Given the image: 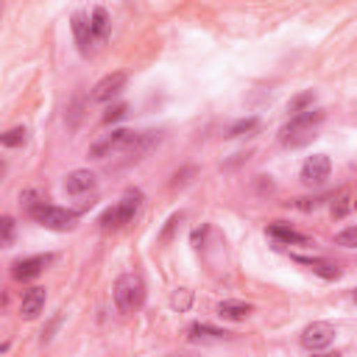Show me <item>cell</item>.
Instances as JSON below:
<instances>
[{"instance_id":"cell-21","label":"cell","mask_w":357,"mask_h":357,"mask_svg":"<svg viewBox=\"0 0 357 357\" xmlns=\"http://www.w3.org/2000/svg\"><path fill=\"white\" fill-rule=\"evenodd\" d=\"M335 243L343 245V248H357V226H346L343 231H337Z\"/></svg>"},{"instance_id":"cell-16","label":"cell","mask_w":357,"mask_h":357,"mask_svg":"<svg viewBox=\"0 0 357 357\" xmlns=\"http://www.w3.org/2000/svg\"><path fill=\"white\" fill-rule=\"evenodd\" d=\"M218 315H220V318H226V321H243V318H248V315H251V304L226 298V301H220V304H218Z\"/></svg>"},{"instance_id":"cell-6","label":"cell","mask_w":357,"mask_h":357,"mask_svg":"<svg viewBox=\"0 0 357 357\" xmlns=\"http://www.w3.org/2000/svg\"><path fill=\"white\" fill-rule=\"evenodd\" d=\"M332 337H335V326H332V324H326V321H312V324L304 326V332H301V346L315 354V351H324V349L332 343Z\"/></svg>"},{"instance_id":"cell-1","label":"cell","mask_w":357,"mask_h":357,"mask_svg":"<svg viewBox=\"0 0 357 357\" xmlns=\"http://www.w3.org/2000/svg\"><path fill=\"white\" fill-rule=\"evenodd\" d=\"M324 109H307V112H301V114H293L290 117V123L282 128V134H279V139H282V145H290V148H298V145H304V142H310L315 134V128L324 123Z\"/></svg>"},{"instance_id":"cell-15","label":"cell","mask_w":357,"mask_h":357,"mask_svg":"<svg viewBox=\"0 0 357 357\" xmlns=\"http://www.w3.org/2000/svg\"><path fill=\"white\" fill-rule=\"evenodd\" d=\"M190 340H226L229 337V332L226 329H218V326H212V324H204V321H195V324H190Z\"/></svg>"},{"instance_id":"cell-13","label":"cell","mask_w":357,"mask_h":357,"mask_svg":"<svg viewBox=\"0 0 357 357\" xmlns=\"http://www.w3.org/2000/svg\"><path fill=\"white\" fill-rule=\"evenodd\" d=\"M268 234H271L276 243H282V245H290V243L304 245V243H310L307 234H301V231H296V229H290V226H284V223H273V226H268Z\"/></svg>"},{"instance_id":"cell-26","label":"cell","mask_w":357,"mask_h":357,"mask_svg":"<svg viewBox=\"0 0 357 357\" xmlns=\"http://www.w3.org/2000/svg\"><path fill=\"white\" fill-rule=\"evenodd\" d=\"M354 206H357V201H354Z\"/></svg>"},{"instance_id":"cell-5","label":"cell","mask_w":357,"mask_h":357,"mask_svg":"<svg viewBox=\"0 0 357 357\" xmlns=\"http://www.w3.org/2000/svg\"><path fill=\"white\" fill-rule=\"evenodd\" d=\"M137 139H139L137 131H131V128H114L112 134L100 137V139L89 148V156H92V159H106V156H112V153H117V151L134 148Z\"/></svg>"},{"instance_id":"cell-3","label":"cell","mask_w":357,"mask_h":357,"mask_svg":"<svg viewBox=\"0 0 357 357\" xmlns=\"http://www.w3.org/2000/svg\"><path fill=\"white\" fill-rule=\"evenodd\" d=\"M142 190H126L123 192V198L114 204V206H109L100 218H98V223H100V229L103 231H109V229H123L126 223H131L134 220V215L139 212V206H142Z\"/></svg>"},{"instance_id":"cell-7","label":"cell","mask_w":357,"mask_h":357,"mask_svg":"<svg viewBox=\"0 0 357 357\" xmlns=\"http://www.w3.org/2000/svg\"><path fill=\"white\" fill-rule=\"evenodd\" d=\"M332 173V162L326 153H312L301 165V181L304 184H324Z\"/></svg>"},{"instance_id":"cell-23","label":"cell","mask_w":357,"mask_h":357,"mask_svg":"<svg viewBox=\"0 0 357 357\" xmlns=\"http://www.w3.org/2000/svg\"><path fill=\"white\" fill-rule=\"evenodd\" d=\"M126 114V103H120V106H114V109H109L106 114H103V123H114V120H120Z\"/></svg>"},{"instance_id":"cell-8","label":"cell","mask_w":357,"mask_h":357,"mask_svg":"<svg viewBox=\"0 0 357 357\" xmlns=\"http://www.w3.org/2000/svg\"><path fill=\"white\" fill-rule=\"evenodd\" d=\"M53 262V254H36V257H25V259H17L14 268H11V276L20 279V282H28V279H36L47 265Z\"/></svg>"},{"instance_id":"cell-11","label":"cell","mask_w":357,"mask_h":357,"mask_svg":"<svg viewBox=\"0 0 357 357\" xmlns=\"http://www.w3.org/2000/svg\"><path fill=\"white\" fill-rule=\"evenodd\" d=\"M95 184H98V178H95V173H89V170H73V173L64 178V190H67L70 195H84V192L95 190Z\"/></svg>"},{"instance_id":"cell-20","label":"cell","mask_w":357,"mask_h":357,"mask_svg":"<svg viewBox=\"0 0 357 357\" xmlns=\"http://www.w3.org/2000/svg\"><path fill=\"white\" fill-rule=\"evenodd\" d=\"M254 128H257V117H245V120L231 123L229 131H226V137H243V134H251Z\"/></svg>"},{"instance_id":"cell-18","label":"cell","mask_w":357,"mask_h":357,"mask_svg":"<svg viewBox=\"0 0 357 357\" xmlns=\"http://www.w3.org/2000/svg\"><path fill=\"white\" fill-rule=\"evenodd\" d=\"M25 139H28V128L25 126H17V128H8L0 137V145L3 148H20V145H25Z\"/></svg>"},{"instance_id":"cell-19","label":"cell","mask_w":357,"mask_h":357,"mask_svg":"<svg viewBox=\"0 0 357 357\" xmlns=\"http://www.w3.org/2000/svg\"><path fill=\"white\" fill-rule=\"evenodd\" d=\"M312 103H315V92H312V89H307V92L296 95V98L287 103V112H293V114H301V112L312 109Z\"/></svg>"},{"instance_id":"cell-9","label":"cell","mask_w":357,"mask_h":357,"mask_svg":"<svg viewBox=\"0 0 357 357\" xmlns=\"http://www.w3.org/2000/svg\"><path fill=\"white\" fill-rule=\"evenodd\" d=\"M123 86H126V73H109L92 86V100L95 103H106V100L117 98L123 92Z\"/></svg>"},{"instance_id":"cell-22","label":"cell","mask_w":357,"mask_h":357,"mask_svg":"<svg viewBox=\"0 0 357 357\" xmlns=\"http://www.w3.org/2000/svg\"><path fill=\"white\" fill-rule=\"evenodd\" d=\"M0 240H3V245H11V240H14V218H8V215L0 218Z\"/></svg>"},{"instance_id":"cell-12","label":"cell","mask_w":357,"mask_h":357,"mask_svg":"<svg viewBox=\"0 0 357 357\" xmlns=\"http://www.w3.org/2000/svg\"><path fill=\"white\" fill-rule=\"evenodd\" d=\"M73 33H75V42H78V47H81V53H89V47H92V42H95V36H92V22H89V17L86 14H73Z\"/></svg>"},{"instance_id":"cell-10","label":"cell","mask_w":357,"mask_h":357,"mask_svg":"<svg viewBox=\"0 0 357 357\" xmlns=\"http://www.w3.org/2000/svg\"><path fill=\"white\" fill-rule=\"evenodd\" d=\"M45 298H47V290L45 287H28L22 293V298H20V315L25 321L36 318L42 312V307H45Z\"/></svg>"},{"instance_id":"cell-14","label":"cell","mask_w":357,"mask_h":357,"mask_svg":"<svg viewBox=\"0 0 357 357\" xmlns=\"http://www.w3.org/2000/svg\"><path fill=\"white\" fill-rule=\"evenodd\" d=\"M296 262H301V265H307L312 273H318L321 279H337L340 276V268L337 265H332V262H326V259H318V257H296Z\"/></svg>"},{"instance_id":"cell-25","label":"cell","mask_w":357,"mask_h":357,"mask_svg":"<svg viewBox=\"0 0 357 357\" xmlns=\"http://www.w3.org/2000/svg\"><path fill=\"white\" fill-rule=\"evenodd\" d=\"M351 298H354V301H357V287H354V293H351Z\"/></svg>"},{"instance_id":"cell-4","label":"cell","mask_w":357,"mask_h":357,"mask_svg":"<svg viewBox=\"0 0 357 357\" xmlns=\"http://www.w3.org/2000/svg\"><path fill=\"white\" fill-rule=\"evenodd\" d=\"M28 212L36 223H42L45 229H53V231H70L75 223H78V215L70 212V209H61V206H53V204H28Z\"/></svg>"},{"instance_id":"cell-24","label":"cell","mask_w":357,"mask_h":357,"mask_svg":"<svg viewBox=\"0 0 357 357\" xmlns=\"http://www.w3.org/2000/svg\"><path fill=\"white\" fill-rule=\"evenodd\" d=\"M312 357H340V354L337 351H315Z\"/></svg>"},{"instance_id":"cell-2","label":"cell","mask_w":357,"mask_h":357,"mask_svg":"<svg viewBox=\"0 0 357 357\" xmlns=\"http://www.w3.org/2000/svg\"><path fill=\"white\" fill-rule=\"evenodd\" d=\"M112 298H114L117 312H123V315L137 312V310L145 304V282H142V276H137V273H123V276L114 282Z\"/></svg>"},{"instance_id":"cell-17","label":"cell","mask_w":357,"mask_h":357,"mask_svg":"<svg viewBox=\"0 0 357 357\" xmlns=\"http://www.w3.org/2000/svg\"><path fill=\"white\" fill-rule=\"evenodd\" d=\"M89 22H92V36H95V42H98V39H103V36L109 33V14H106V8H103V6H98V8L92 11Z\"/></svg>"}]
</instances>
